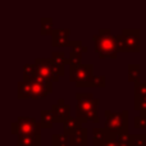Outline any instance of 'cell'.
<instances>
[{
	"instance_id": "21",
	"label": "cell",
	"mask_w": 146,
	"mask_h": 146,
	"mask_svg": "<svg viewBox=\"0 0 146 146\" xmlns=\"http://www.w3.org/2000/svg\"><path fill=\"white\" fill-rule=\"evenodd\" d=\"M105 86V77L104 76H92L85 87H104Z\"/></svg>"
},
{
	"instance_id": "4",
	"label": "cell",
	"mask_w": 146,
	"mask_h": 146,
	"mask_svg": "<svg viewBox=\"0 0 146 146\" xmlns=\"http://www.w3.org/2000/svg\"><path fill=\"white\" fill-rule=\"evenodd\" d=\"M105 128L114 132L117 135H127L128 133V111H105Z\"/></svg>"
},
{
	"instance_id": "22",
	"label": "cell",
	"mask_w": 146,
	"mask_h": 146,
	"mask_svg": "<svg viewBox=\"0 0 146 146\" xmlns=\"http://www.w3.org/2000/svg\"><path fill=\"white\" fill-rule=\"evenodd\" d=\"M51 59L55 62V64H58L59 67H64V64H71L69 63V59L66 56V54L63 51H58V53H53L51 55Z\"/></svg>"
},
{
	"instance_id": "20",
	"label": "cell",
	"mask_w": 146,
	"mask_h": 146,
	"mask_svg": "<svg viewBox=\"0 0 146 146\" xmlns=\"http://www.w3.org/2000/svg\"><path fill=\"white\" fill-rule=\"evenodd\" d=\"M53 146H71L69 136L66 133L53 135Z\"/></svg>"
},
{
	"instance_id": "19",
	"label": "cell",
	"mask_w": 146,
	"mask_h": 146,
	"mask_svg": "<svg viewBox=\"0 0 146 146\" xmlns=\"http://www.w3.org/2000/svg\"><path fill=\"white\" fill-rule=\"evenodd\" d=\"M140 69H141L140 64H129L128 66V80L133 82L135 85L140 83Z\"/></svg>"
},
{
	"instance_id": "9",
	"label": "cell",
	"mask_w": 146,
	"mask_h": 146,
	"mask_svg": "<svg viewBox=\"0 0 146 146\" xmlns=\"http://www.w3.org/2000/svg\"><path fill=\"white\" fill-rule=\"evenodd\" d=\"M51 111L54 114V118H55V122H62L63 123L66 119H68L69 117V111H71V106L68 104L64 103L63 99H59L58 103L54 104L51 106Z\"/></svg>"
},
{
	"instance_id": "5",
	"label": "cell",
	"mask_w": 146,
	"mask_h": 146,
	"mask_svg": "<svg viewBox=\"0 0 146 146\" xmlns=\"http://www.w3.org/2000/svg\"><path fill=\"white\" fill-rule=\"evenodd\" d=\"M35 66L37 68V73L48 80L58 81L60 76L64 74V67H59L51 58H36Z\"/></svg>"
},
{
	"instance_id": "8",
	"label": "cell",
	"mask_w": 146,
	"mask_h": 146,
	"mask_svg": "<svg viewBox=\"0 0 146 146\" xmlns=\"http://www.w3.org/2000/svg\"><path fill=\"white\" fill-rule=\"evenodd\" d=\"M41 124L35 118L19 117L17 122L12 123V133L14 135H40Z\"/></svg>"
},
{
	"instance_id": "26",
	"label": "cell",
	"mask_w": 146,
	"mask_h": 146,
	"mask_svg": "<svg viewBox=\"0 0 146 146\" xmlns=\"http://www.w3.org/2000/svg\"><path fill=\"white\" fill-rule=\"evenodd\" d=\"M132 145L146 146V136L145 135H132Z\"/></svg>"
},
{
	"instance_id": "6",
	"label": "cell",
	"mask_w": 146,
	"mask_h": 146,
	"mask_svg": "<svg viewBox=\"0 0 146 146\" xmlns=\"http://www.w3.org/2000/svg\"><path fill=\"white\" fill-rule=\"evenodd\" d=\"M23 80H27L31 86V98L32 99H41L48 96L53 92V81L40 76L36 73L32 77H23Z\"/></svg>"
},
{
	"instance_id": "13",
	"label": "cell",
	"mask_w": 146,
	"mask_h": 146,
	"mask_svg": "<svg viewBox=\"0 0 146 146\" xmlns=\"http://www.w3.org/2000/svg\"><path fill=\"white\" fill-rule=\"evenodd\" d=\"M40 144V135H19L17 140V146H38Z\"/></svg>"
},
{
	"instance_id": "3",
	"label": "cell",
	"mask_w": 146,
	"mask_h": 146,
	"mask_svg": "<svg viewBox=\"0 0 146 146\" xmlns=\"http://www.w3.org/2000/svg\"><path fill=\"white\" fill-rule=\"evenodd\" d=\"M118 53H139L140 51V30H123L121 35L115 36Z\"/></svg>"
},
{
	"instance_id": "16",
	"label": "cell",
	"mask_w": 146,
	"mask_h": 146,
	"mask_svg": "<svg viewBox=\"0 0 146 146\" xmlns=\"http://www.w3.org/2000/svg\"><path fill=\"white\" fill-rule=\"evenodd\" d=\"M41 117V128H51L53 124L55 123V118H54V114L51 110H41L40 113Z\"/></svg>"
},
{
	"instance_id": "23",
	"label": "cell",
	"mask_w": 146,
	"mask_h": 146,
	"mask_svg": "<svg viewBox=\"0 0 146 146\" xmlns=\"http://www.w3.org/2000/svg\"><path fill=\"white\" fill-rule=\"evenodd\" d=\"M135 110L140 111L141 115H146V96L135 99Z\"/></svg>"
},
{
	"instance_id": "27",
	"label": "cell",
	"mask_w": 146,
	"mask_h": 146,
	"mask_svg": "<svg viewBox=\"0 0 146 146\" xmlns=\"http://www.w3.org/2000/svg\"><path fill=\"white\" fill-rule=\"evenodd\" d=\"M135 128H146V115H137L135 117Z\"/></svg>"
},
{
	"instance_id": "29",
	"label": "cell",
	"mask_w": 146,
	"mask_h": 146,
	"mask_svg": "<svg viewBox=\"0 0 146 146\" xmlns=\"http://www.w3.org/2000/svg\"><path fill=\"white\" fill-rule=\"evenodd\" d=\"M145 18H146V14H145Z\"/></svg>"
},
{
	"instance_id": "17",
	"label": "cell",
	"mask_w": 146,
	"mask_h": 146,
	"mask_svg": "<svg viewBox=\"0 0 146 146\" xmlns=\"http://www.w3.org/2000/svg\"><path fill=\"white\" fill-rule=\"evenodd\" d=\"M18 98L19 99L31 98V86L27 80H22L18 82Z\"/></svg>"
},
{
	"instance_id": "24",
	"label": "cell",
	"mask_w": 146,
	"mask_h": 146,
	"mask_svg": "<svg viewBox=\"0 0 146 146\" xmlns=\"http://www.w3.org/2000/svg\"><path fill=\"white\" fill-rule=\"evenodd\" d=\"M117 142L119 146H133L132 145V135H118L117 137Z\"/></svg>"
},
{
	"instance_id": "18",
	"label": "cell",
	"mask_w": 146,
	"mask_h": 146,
	"mask_svg": "<svg viewBox=\"0 0 146 146\" xmlns=\"http://www.w3.org/2000/svg\"><path fill=\"white\" fill-rule=\"evenodd\" d=\"M41 23V35H53V18L51 17H42L40 19Z\"/></svg>"
},
{
	"instance_id": "25",
	"label": "cell",
	"mask_w": 146,
	"mask_h": 146,
	"mask_svg": "<svg viewBox=\"0 0 146 146\" xmlns=\"http://www.w3.org/2000/svg\"><path fill=\"white\" fill-rule=\"evenodd\" d=\"M146 96V82L136 83L135 85V99L145 98Z\"/></svg>"
},
{
	"instance_id": "10",
	"label": "cell",
	"mask_w": 146,
	"mask_h": 146,
	"mask_svg": "<svg viewBox=\"0 0 146 146\" xmlns=\"http://www.w3.org/2000/svg\"><path fill=\"white\" fill-rule=\"evenodd\" d=\"M72 46V50L69 53V63L71 64H81V58H82V53H86L88 50L87 46H82L80 40H74L68 44ZM69 64V66H71Z\"/></svg>"
},
{
	"instance_id": "14",
	"label": "cell",
	"mask_w": 146,
	"mask_h": 146,
	"mask_svg": "<svg viewBox=\"0 0 146 146\" xmlns=\"http://www.w3.org/2000/svg\"><path fill=\"white\" fill-rule=\"evenodd\" d=\"M69 30H54L53 32V45L54 46H66L68 45Z\"/></svg>"
},
{
	"instance_id": "11",
	"label": "cell",
	"mask_w": 146,
	"mask_h": 146,
	"mask_svg": "<svg viewBox=\"0 0 146 146\" xmlns=\"http://www.w3.org/2000/svg\"><path fill=\"white\" fill-rule=\"evenodd\" d=\"M94 145L95 146H100L103 145L104 142H106L108 140H111V139H117L118 137V135L114 133V132L109 131L108 128H105V127H103V128H95L94 129Z\"/></svg>"
},
{
	"instance_id": "15",
	"label": "cell",
	"mask_w": 146,
	"mask_h": 146,
	"mask_svg": "<svg viewBox=\"0 0 146 146\" xmlns=\"http://www.w3.org/2000/svg\"><path fill=\"white\" fill-rule=\"evenodd\" d=\"M81 123H82V122L78 121L77 118H74V117H69L68 119H66V121L63 122V133H66V135L69 136V135H71L72 132H74L77 128L82 127Z\"/></svg>"
},
{
	"instance_id": "28",
	"label": "cell",
	"mask_w": 146,
	"mask_h": 146,
	"mask_svg": "<svg viewBox=\"0 0 146 146\" xmlns=\"http://www.w3.org/2000/svg\"><path fill=\"white\" fill-rule=\"evenodd\" d=\"M100 146H119V145H118V142H117V139H111V140H108L106 142H104V144Z\"/></svg>"
},
{
	"instance_id": "2",
	"label": "cell",
	"mask_w": 146,
	"mask_h": 146,
	"mask_svg": "<svg viewBox=\"0 0 146 146\" xmlns=\"http://www.w3.org/2000/svg\"><path fill=\"white\" fill-rule=\"evenodd\" d=\"M95 49L100 58H115L118 54L115 36L111 35L110 30L101 28L98 35H94Z\"/></svg>"
},
{
	"instance_id": "1",
	"label": "cell",
	"mask_w": 146,
	"mask_h": 146,
	"mask_svg": "<svg viewBox=\"0 0 146 146\" xmlns=\"http://www.w3.org/2000/svg\"><path fill=\"white\" fill-rule=\"evenodd\" d=\"M77 105H76V118L83 122H94L98 123V106L99 99L94 98L92 94H77Z\"/></svg>"
},
{
	"instance_id": "12",
	"label": "cell",
	"mask_w": 146,
	"mask_h": 146,
	"mask_svg": "<svg viewBox=\"0 0 146 146\" xmlns=\"http://www.w3.org/2000/svg\"><path fill=\"white\" fill-rule=\"evenodd\" d=\"M69 142L74 146H86L88 142V131L85 127H80L69 135Z\"/></svg>"
},
{
	"instance_id": "7",
	"label": "cell",
	"mask_w": 146,
	"mask_h": 146,
	"mask_svg": "<svg viewBox=\"0 0 146 146\" xmlns=\"http://www.w3.org/2000/svg\"><path fill=\"white\" fill-rule=\"evenodd\" d=\"M92 64H71L69 66V78L76 82L77 87H85L86 83L94 76Z\"/></svg>"
}]
</instances>
